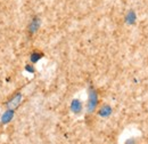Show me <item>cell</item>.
Here are the masks:
<instances>
[{
	"mask_svg": "<svg viewBox=\"0 0 148 144\" xmlns=\"http://www.w3.org/2000/svg\"><path fill=\"white\" fill-rule=\"evenodd\" d=\"M98 103V95L92 86L89 87V97H88V112H93Z\"/></svg>",
	"mask_w": 148,
	"mask_h": 144,
	"instance_id": "cell-1",
	"label": "cell"
},
{
	"mask_svg": "<svg viewBox=\"0 0 148 144\" xmlns=\"http://www.w3.org/2000/svg\"><path fill=\"white\" fill-rule=\"evenodd\" d=\"M21 102H22V95H21V93H17L6 103V105H7V108L10 109V110H15L21 104Z\"/></svg>",
	"mask_w": 148,
	"mask_h": 144,
	"instance_id": "cell-2",
	"label": "cell"
},
{
	"mask_svg": "<svg viewBox=\"0 0 148 144\" xmlns=\"http://www.w3.org/2000/svg\"><path fill=\"white\" fill-rule=\"evenodd\" d=\"M39 28H40V18L38 17V16H36V17H33L31 19L30 25H29V32H30V35L36 33Z\"/></svg>",
	"mask_w": 148,
	"mask_h": 144,
	"instance_id": "cell-3",
	"label": "cell"
},
{
	"mask_svg": "<svg viewBox=\"0 0 148 144\" xmlns=\"http://www.w3.org/2000/svg\"><path fill=\"white\" fill-rule=\"evenodd\" d=\"M13 117H14V110L8 109L7 111L3 112L2 117H1V124H3V125L8 124L10 120H13Z\"/></svg>",
	"mask_w": 148,
	"mask_h": 144,
	"instance_id": "cell-4",
	"label": "cell"
},
{
	"mask_svg": "<svg viewBox=\"0 0 148 144\" xmlns=\"http://www.w3.org/2000/svg\"><path fill=\"white\" fill-rule=\"evenodd\" d=\"M71 110L73 111L74 113H80L82 110V104L79 100H74L73 102L71 103Z\"/></svg>",
	"mask_w": 148,
	"mask_h": 144,
	"instance_id": "cell-5",
	"label": "cell"
},
{
	"mask_svg": "<svg viewBox=\"0 0 148 144\" xmlns=\"http://www.w3.org/2000/svg\"><path fill=\"white\" fill-rule=\"evenodd\" d=\"M111 113H112V109L108 105H104L103 108L100 109V111H99V114L101 117H108Z\"/></svg>",
	"mask_w": 148,
	"mask_h": 144,
	"instance_id": "cell-6",
	"label": "cell"
},
{
	"mask_svg": "<svg viewBox=\"0 0 148 144\" xmlns=\"http://www.w3.org/2000/svg\"><path fill=\"white\" fill-rule=\"evenodd\" d=\"M42 56H43V54H42V53L34 52V53H32V54H31V57H30V60H31V62H32V63H37V62L39 61V60H40V58H42Z\"/></svg>",
	"mask_w": 148,
	"mask_h": 144,
	"instance_id": "cell-7",
	"label": "cell"
},
{
	"mask_svg": "<svg viewBox=\"0 0 148 144\" xmlns=\"http://www.w3.org/2000/svg\"><path fill=\"white\" fill-rule=\"evenodd\" d=\"M25 70L29 72H34V68H33L32 65H31V66H30V65H26V66H25Z\"/></svg>",
	"mask_w": 148,
	"mask_h": 144,
	"instance_id": "cell-8",
	"label": "cell"
},
{
	"mask_svg": "<svg viewBox=\"0 0 148 144\" xmlns=\"http://www.w3.org/2000/svg\"><path fill=\"white\" fill-rule=\"evenodd\" d=\"M125 144H134V141H133V140H129Z\"/></svg>",
	"mask_w": 148,
	"mask_h": 144,
	"instance_id": "cell-9",
	"label": "cell"
}]
</instances>
